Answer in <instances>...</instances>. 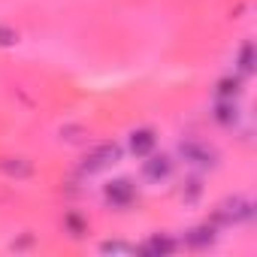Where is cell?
Segmentation results:
<instances>
[{"instance_id": "30bf717a", "label": "cell", "mask_w": 257, "mask_h": 257, "mask_svg": "<svg viewBox=\"0 0 257 257\" xmlns=\"http://www.w3.org/2000/svg\"><path fill=\"white\" fill-rule=\"evenodd\" d=\"M236 94H239V82H236V79H233V82L224 79V82L218 85V97H221V100H233Z\"/></svg>"}, {"instance_id": "9c48e42d", "label": "cell", "mask_w": 257, "mask_h": 257, "mask_svg": "<svg viewBox=\"0 0 257 257\" xmlns=\"http://www.w3.org/2000/svg\"><path fill=\"white\" fill-rule=\"evenodd\" d=\"M251 58H254V46L245 43V46H242V55H239V73H242V76H251V73H254V61H251Z\"/></svg>"}, {"instance_id": "ba28073f", "label": "cell", "mask_w": 257, "mask_h": 257, "mask_svg": "<svg viewBox=\"0 0 257 257\" xmlns=\"http://www.w3.org/2000/svg\"><path fill=\"white\" fill-rule=\"evenodd\" d=\"M212 242H215V230H212L209 224L188 233V245H194V248H203V245H212Z\"/></svg>"}, {"instance_id": "8992f818", "label": "cell", "mask_w": 257, "mask_h": 257, "mask_svg": "<svg viewBox=\"0 0 257 257\" xmlns=\"http://www.w3.org/2000/svg\"><path fill=\"white\" fill-rule=\"evenodd\" d=\"M140 251L143 254H149V257H161V254H173L176 251V239H170V236H161V233H155V236H149L143 245H140Z\"/></svg>"}, {"instance_id": "8fae6325", "label": "cell", "mask_w": 257, "mask_h": 257, "mask_svg": "<svg viewBox=\"0 0 257 257\" xmlns=\"http://www.w3.org/2000/svg\"><path fill=\"white\" fill-rule=\"evenodd\" d=\"M100 251H103V254H134V248L124 245V242H103Z\"/></svg>"}, {"instance_id": "5b68a950", "label": "cell", "mask_w": 257, "mask_h": 257, "mask_svg": "<svg viewBox=\"0 0 257 257\" xmlns=\"http://www.w3.org/2000/svg\"><path fill=\"white\" fill-rule=\"evenodd\" d=\"M155 146H158V137H155L152 127H140V131L131 134V152L137 158H149L155 152Z\"/></svg>"}, {"instance_id": "3957f363", "label": "cell", "mask_w": 257, "mask_h": 257, "mask_svg": "<svg viewBox=\"0 0 257 257\" xmlns=\"http://www.w3.org/2000/svg\"><path fill=\"white\" fill-rule=\"evenodd\" d=\"M134 197H137V188H134V182H131V179H115V182H109V185H106V200H109L112 206H118V209L131 206V203H134Z\"/></svg>"}, {"instance_id": "6da1fadb", "label": "cell", "mask_w": 257, "mask_h": 257, "mask_svg": "<svg viewBox=\"0 0 257 257\" xmlns=\"http://www.w3.org/2000/svg\"><path fill=\"white\" fill-rule=\"evenodd\" d=\"M118 158H121V146L103 143V146H97L94 152H88V158L82 161V173H100V170L118 164Z\"/></svg>"}, {"instance_id": "52a82bcc", "label": "cell", "mask_w": 257, "mask_h": 257, "mask_svg": "<svg viewBox=\"0 0 257 257\" xmlns=\"http://www.w3.org/2000/svg\"><path fill=\"white\" fill-rule=\"evenodd\" d=\"M182 155L191 161V164H197V167H209L212 161V152L209 149H203V146H197V143H182Z\"/></svg>"}, {"instance_id": "7a4b0ae2", "label": "cell", "mask_w": 257, "mask_h": 257, "mask_svg": "<svg viewBox=\"0 0 257 257\" xmlns=\"http://www.w3.org/2000/svg\"><path fill=\"white\" fill-rule=\"evenodd\" d=\"M251 215H254V206H251L245 197H233V200H227V203H221V206H218V218H221V221H227V224L248 221Z\"/></svg>"}, {"instance_id": "7c38bea8", "label": "cell", "mask_w": 257, "mask_h": 257, "mask_svg": "<svg viewBox=\"0 0 257 257\" xmlns=\"http://www.w3.org/2000/svg\"><path fill=\"white\" fill-rule=\"evenodd\" d=\"M16 43V34L7 31V28H0V46H13Z\"/></svg>"}, {"instance_id": "277c9868", "label": "cell", "mask_w": 257, "mask_h": 257, "mask_svg": "<svg viewBox=\"0 0 257 257\" xmlns=\"http://www.w3.org/2000/svg\"><path fill=\"white\" fill-rule=\"evenodd\" d=\"M170 173H173V158H167V155H155L143 164V176L149 182H164V179H170Z\"/></svg>"}]
</instances>
